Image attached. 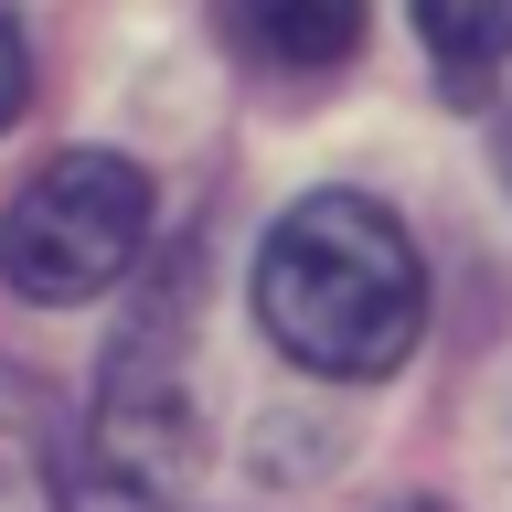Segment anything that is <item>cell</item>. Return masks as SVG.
Segmentation results:
<instances>
[{"mask_svg":"<svg viewBox=\"0 0 512 512\" xmlns=\"http://www.w3.org/2000/svg\"><path fill=\"white\" fill-rule=\"evenodd\" d=\"M502 160H512V118H502Z\"/></svg>","mask_w":512,"mask_h":512,"instance_id":"8","label":"cell"},{"mask_svg":"<svg viewBox=\"0 0 512 512\" xmlns=\"http://www.w3.org/2000/svg\"><path fill=\"white\" fill-rule=\"evenodd\" d=\"M384 512H438V502H384Z\"/></svg>","mask_w":512,"mask_h":512,"instance_id":"7","label":"cell"},{"mask_svg":"<svg viewBox=\"0 0 512 512\" xmlns=\"http://www.w3.org/2000/svg\"><path fill=\"white\" fill-rule=\"evenodd\" d=\"M64 470H75L64 395L22 363H0V512H64Z\"/></svg>","mask_w":512,"mask_h":512,"instance_id":"4","label":"cell"},{"mask_svg":"<svg viewBox=\"0 0 512 512\" xmlns=\"http://www.w3.org/2000/svg\"><path fill=\"white\" fill-rule=\"evenodd\" d=\"M32 107V43H22V22L0 11V128Z\"/></svg>","mask_w":512,"mask_h":512,"instance_id":"6","label":"cell"},{"mask_svg":"<svg viewBox=\"0 0 512 512\" xmlns=\"http://www.w3.org/2000/svg\"><path fill=\"white\" fill-rule=\"evenodd\" d=\"M416 32L448 96H480L512 64V0H416Z\"/></svg>","mask_w":512,"mask_h":512,"instance_id":"5","label":"cell"},{"mask_svg":"<svg viewBox=\"0 0 512 512\" xmlns=\"http://www.w3.org/2000/svg\"><path fill=\"white\" fill-rule=\"evenodd\" d=\"M139 246H150V171L118 150H64L0 214V278L43 310H75L96 288H118L139 267Z\"/></svg>","mask_w":512,"mask_h":512,"instance_id":"2","label":"cell"},{"mask_svg":"<svg viewBox=\"0 0 512 512\" xmlns=\"http://www.w3.org/2000/svg\"><path fill=\"white\" fill-rule=\"evenodd\" d=\"M256 320L288 363L374 384L427 331V267L374 192H310L256 246Z\"/></svg>","mask_w":512,"mask_h":512,"instance_id":"1","label":"cell"},{"mask_svg":"<svg viewBox=\"0 0 512 512\" xmlns=\"http://www.w3.org/2000/svg\"><path fill=\"white\" fill-rule=\"evenodd\" d=\"M214 32L256 75H331L363 43V0H214Z\"/></svg>","mask_w":512,"mask_h":512,"instance_id":"3","label":"cell"}]
</instances>
